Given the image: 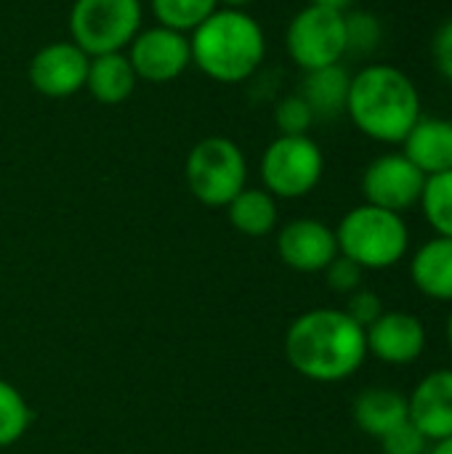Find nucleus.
<instances>
[{"instance_id": "nucleus-1", "label": "nucleus", "mask_w": 452, "mask_h": 454, "mask_svg": "<svg viewBox=\"0 0 452 454\" xmlns=\"http://www.w3.org/2000/svg\"><path fill=\"white\" fill-rule=\"evenodd\" d=\"M290 367L314 383H341L368 359L365 330L344 309H312L285 333Z\"/></svg>"}, {"instance_id": "nucleus-2", "label": "nucleus", "mask_w": 452, "mask_h": 454, "mask_svg": "<svg viewBox=\"0 0 452 454\" xmlns=\"http://www.w3.org/2000/svg\"><path fill=\"white\" fill-rule=\"evenodd\" d=\"M346 114L368 138L402 144L421 120V93L402 69L392 64H370L352 77Z\"/></svg>"}, {"instance_id": "nucleus-3", "label": "nucleus", "mask_w": 452, "mask_h": 454, "mask_svg": "<svg viewBox=\"0 0 452 454\" xmlns=\"http://www.w3.org/2000/svg\"><path fill=\"white\" fill-rule=\"evenodd\" d=\"M192 64L210 80L234 85L253 77L266 56L261 24L248 11L216 8L189 37Z\"/></svg>"}, {"instance_id": "nucleus-4", "label": "nucleus", "mask_w": 452, "mask_h": 454, "mask_svg": "<svg viewBox=\"0 0 452 454\" xmlns=\"http://www.w3.org/2000/svg\"><path fill=\"white\" fill-rule=\"evenodd\" d=\"M338 253L365 271H384L397 266L410 247V229L400 213L357 205L336 226Z\"/></svg>"}, {"instance_id": "nucleus-5", "label": "nucleus", "mask_w": 452, "mask_h": 454, "mask_svg": "<svg viewBox=\"0 0 452 454\" xmlns=\"http://www.w3.org/2000/svg\"><path fill=\"white\" fill-rule=\"evenodd\" d=\"M184 178L197 202L226 207L248 184V160L232 138L208 136L189 149Z\"/></svg>"}, {"instance_id": "nucleus-6", "label": "nucleus", "mask_w": 452, "mask_h": 454, "mask_svg": "<svg viewBox=\"0 0 452 454\" xmlns=\"http://www.w3.org/2000/svg\"><path fill=\"white\" fill-rule=\"evenodd\" d=\"M141 0H75L69 35L88 56L120 53L141 32Z\"/></svg>"}, {"instance_id": "nucleus-7", "label": "nucleus", "mask_w": 452, "mask_h": 454, "mask_svg": "<svg viewBox=\"0 0 452 454\" xmlns=\"http://www.w3.org/2000/svg\"><path fill=\"white\" fill-rule=\"evenodd\" d=\"M325 154L312 136H277L261 157L264 189L277 200H298L317 189Z\"/></svg>"}, {"instance_id": "nucleus-8", "label": "nucleus", "mask_w": 452, "mask_h": 454, "mask_svg": "<svg viewBox=\"0 0 452 454\" xmlns=\"http://www.w3.org/2000/svg\"><path fill=\"white\" fill-rule=\"evenodd\" d=\"M285 48L304 72L341 64L346 56V13L309 3L290 19Z\"/></svg>"}, {"instance_id": "nucleus-9", "label": "nucleus", "mask_w": 452, "mask_h": 454, "mask_svg": "<svg viewBox=\"0 0 452 454\" xmlns=\"http://www.w3.org/2000/svg\"><path fill=\"white\" fill-rule=\"evenodd\" d=\"M128 61L139 80L147 82H173L192 64L189 35L168 29L163 24L152 29H141L128 45Z\"/></svg>"}, {"instance_id": "nucleus-10", "label": "nucleus", "mask_w": 452, "mask_h": 454, "mask_svg": "<svg viewBox=\"0 0 452 454\" xmlns=\"http://www.w3.org/2000/svg\"><path fill=\"white\" fill-rule=\"evenodd\" d=\"M426 176L400 152L376 157L362 173V194L368 205L405 213L421 202Z\"/></svg>"}, {"instance_id": "nucleus-11", "label": "nucleus", "mask_w": 452, "mask_h": 454, "mask_svg": "<svg viewBox=\"0 0 452 454\" xmlns=\"http://www.w3.org/2000/svg\"><path fill=\"white\" fill-rule=\"evenodd\" d=\"M91 56L72 40L43 45L29 61V82L40 96L67 98L85 88Z\"/></svg>"}, {"instance_id": "nucleus-12", "label": "nucleus", "mask_w": 452, "mask_h": 454, "mask_svg": "<svg viewBox=\"0 0 452 454\" xmlns=\"http://www.w3.org/2000/svg\"><path fill=\"white\" fill-rule=\"evenodd\" d=\"M277 255L298 274H322L338 255L336 229L320 218H293L277 231Z\"/></svg>"}, {"instance_id": "nucleus-13", "label": "nucleus", "mask_w": 452, "mask_h": 454, "mask_svg": "<svg viewBox=\"0 0 452 454\" xmlns=\"http://www.w3.org/2000/svg\"><path fill=\"white\" fill-rule=\"evenodd\" d=\"M368 354L384 364H413L426 351V327L416 314L408 311H384L368 330Z\"/></svg>"}, {"instance_id": "nucleus-14", "label": "nucleus", "mask_w": 452, "mask_h": 454, "mask_svg": "<svg viewBox=\"0 0 452 454\" xmlns=\"http://www.w3.org/2000/svg\"><path fill=\"white\" fill-rule=\"evenodd\" d=\"M410 423L429 439V444L452 436V370H434L418 380L408 396Z\"/></svg>"}, {"instance_id": "nucleus-15", "label": "nucleus", "mask_w": 452, "mask_h": 454, "mask_svg": "<svg viewBox=\"0 0 452 454\" xmlns=\"http://www.w3.org/2000/svg\"><path fill=\"white\" fill-rule=\"evenodd\" d=\"M402 144H405L402 154L424 176L452 170V120L421 117Z\"/></svg>"}, {"instance_id": "nucleus-16", "label": "nucleus", "mask_w": 452, "mask_h": 454, "mask_svg": "<svg viewBox=\"0 0 452 454\" xmlns=\"http://www.w3.org/2000/svg\"><path fill=\"white\" fill-rule=\"evenodd\" d=\"M354 423L362 434L373 436V439H384L386 434H392L394 428H400L402 423L410 420L408 415V396H402L394 388H365L352 407Z\"/></svg>"}, {"instance_id": "nucleus-17", "label": "nucleus", "mask_w": 452, "mask_h": 454, "mask_svg": "<svg viewBox=\"0 0 452 454\" xmlns=\"http://www.w3.org/2000/svg\"><path fill=\"white\" fill-rule=\"evenodd\" d=\"M410 279L432 301L452 303V239L432 237L410 261Z\"/></svg>"}, {"instance_id": "nucleus-18", "label": "nucleus", "mask_w": 452, "mask_h": 454, "mask_svg": "<svg viewBox=\"0 0 452 454\" xmlns=\"http://www.w3.org/2000/svg\"><path fill=\"white\" fill-rule=\"evenodd\" d=\"M136 82H139V77H136L125 51L91 56L85 88L99 104H107V106L123 104L136 90Z\"/></svg>"}, {"instance_id": "nucleus-19", "label": "nucleus", "mask_w": 452, "mask_h": 454, "mask_svg": "<svg viewBox=\"0 0 452 454\" xmlns=\"http://www.w3.org/2000/svg\"><path fill=\"white\" fill-rule=\"evenodd\" d=\"M349 85H352V74L341 64H333L306 72L298 93L312 106L314 117H338L346 112Z\"/></svg>"}, {"instance_id": "nucleus-20", "label": "nucleus", "mask_w": 452, "mask_h": 454, "mask_svg": "<svg viewBox=\"0 0 452 454\" xmlns=\"http://www.w3.org/2000/svg\"><path fill=\"white\" fill-rule=\"evenodd\" d=\"M224 210H226L232 229H237L245 237H266L280 223L277 197H272L266 189H248L245 186Z\"/></svg>"}, {"instance_id": "nucleus-21", "label": "nucleus", "mask_w": 452, "mask_h": 454, "mask_svg": "<svg viewBox=\"0 0 452 454\" xmlns=\"http://www.w3.org/2000/svg\"><path fill=\"white\" fill-rule=\"evenodd\" d=\"M418 205H421L429 226L437 231V237L452 239V170L426 176L424 194H421Z\"/></svg>"}, {"instance_id": "nucleus-22", "label": "nucleus", "mask_w": 452, "mask_h": 454, "mask_svg": "<svg viewBox=\"0 0 452 454\" xmlns=\"http://www.w3.org/2000/svg\"><path fill=\"white\" fill-rule=\"evenodd\" d=\"M218 0H152V13L157 24L176 32H194L213 11Z\"/></svg>"}, {"instance_id": "nucleus-23", "label": "nucleus", "mask_w": 452, "mask_h": 454, "mask_svg": "<svg viewBox=\"0 0 452 454\" xmlns=\"http://www.w3.org/2000/svg\"><path fill=\"white\" fill-rule=\"evenodd\" d=\"M32 426V410L21 391L0 378V450L24 439Z\"/></svg>"}, {"instance_id": "nucleus-24", "label": "nucleus", "mask_w": 452, "mask_h": 454, "mask_svg": "<svg viewBox=\"0 0 452 454\" xmlns=\"http://www.w3.org/2000/svg\"><path fill=\"white\" fill-rule=\"evenodd\" d=\"M314 120L317 117L301 93H290V96L280 98L274 106V125H277L280 136H309Z\"/></svg>"}, {"instance_id": "nucleus-25", "label": "nucleus", "mask_w": 452, "mask_h": 454, "mask_svg": "<svg viewBox=\"0 0 452 454\" xmlns=\"http://www.w3.org/2000/svg\"><path fill=\"white\" fill-rule=\"evenodd\" d=\"M381 43V21L370 11L346 13V53H373Z\"/></svg>"}, {"instance_id": "nucleus-26", "label": "nucleus", "mask_w": 452, "mask_h": 454, "mask_svg": "<svg viewBox=\"0 0 452 454\" xmlns=\"http://www.w3.org/2000/svg\"><path fill=\"white\" fill-rule=\"evenodd\" d=\"M322 274H325L328 287H330L333 293L352 295L354 290H360V287H362L365 269H362V266H357L354 261H349L346 255H341V253H338Z\"/></svg>"}, {"instance_id": "nucleus-27", "label": "nucleus", "mask_w": 452, "mask_h": 454, "mask_svg": "<svg viewBox=\"0 0 452 454\" xmlns=\"http://www.w3.org/2000/svg\"><path fill=\"white\" fill-rule=\"evenodd\" d=\"M381 447L386 454H426L429 452V439L408 420L392 434L381 439Z\"/></svg>"}, {"instance_id": "nucleus-28", "label": "nucleus", "mask_w": 452, "mask_h": 454, "mask_svg": "<svg viewBox=\"0 0 452 454\" xmlns=\"http://www.w3.org/2000/svg\"><path fill=\"white\" fill-rule=\"evenodd\" d=\"M344 311H346L362 330H368V327L384 314V301H381L373 290L360 287V290H354V293L349 295Z\"/></svg>"}, {"instance_id": "nucleus-29", "label": "nucleus", "mask_w": 452, "mask_h": 454, "mask_svg": "<svg viewBox=\"0 0 452 454\" xmlns=\"http://www.w3.org/2000/svg\"><path fill=\"white\" fill-rule=\"evenodd\" d=\"M432 56H434V67L440 69V74L452 82V16L434 32Z\"/></svg>"}, {"instance_id": "nucleus-30", "label": "nucleus", "mask_w": 452, "mask_h": 454, "mask_svg": "<svg viewBox=\"0 0 452 454\" xmlns=\"http://www.w3.org/2000/svg\"><path fill=\"white\" fill-rule=\"evenodd\" d=\"M314 5H322V8H333V11H341V13H349L352 3L354 0H312Z\"/></svg>"}, {"instance_id": "nucleus-31", "label": "nucleus", "mask_w": 452, "mask_h": 454, "mask_svg": "<svg viewBox=\"0 0 452 454\" xmlns=\"http://www.w3.org/2000/svg\"><path fill=\"white\" fill-rule=\"evenodd\" d=\"M426 454H452V436L450 439H442V442H434Z\"/></svg>"}, {"instance_id": "nucleus-32", "label": "nucleus", "mask_w": 452, "mask_h": 454, "mask_svg": "<svg viewBox=\"0 0 452 454\" xmlns=\"http://www.w3.org/2000/svg\"><path fill=\"white\" fill-rule=\"evenodd\" d=\"M253 0H218V8H234V11H245Z\"/></svg>"}, {"instance_id": "nucleus-33", "label": "nucleus", "mask_w": 452, "mask_h": 454, "mask_svg": "<svg viewBox=\"0 0 452 454\" xmlns=\"http://www.w3.org/2000/svg\"><path fill=\"white\" fill-rule=\"evenodd\" d=\"M448 346H450L452 351V314L448 317Z\"/></svg>"}]
</instances>
